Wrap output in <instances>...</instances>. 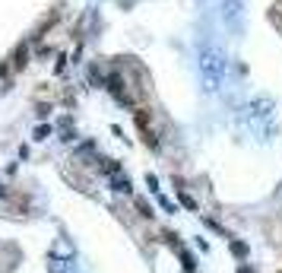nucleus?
<instances>
[{
	"label": "nucleus",
	"instance_id": "nucleus-1",
	"mask_svg": "<svg viewBox=\"0 0 282 273\" xmlns=\"http://www.w3.org/2000/svg\"><path fill=\"white\" fill-rule=\"evenodd\" d=\"M200 77H203V86L216 93L225 80V54L216 48V45H206L200 48Z\"/></svg>",
	"mask_w": 282,
	"mask_h": 273
},
{
	"label": "nucleus",
	"instance_id": "nucleus-2",
	"mask_svg": "<svg viewBox=\"0 0 282 273\" xmlns=\"http://www.w3.org/2000/svg\"><path fill=\"white\" fill-rule=\"evenodd\" d=\"M13 67H26V48H20V51H16V61H13Z\"/></svg>",
	"mask_w": 282,
	"mask_h": 273
},
{
	"label": "nucleus",
	"instance_id": "nucleus-3",
	"mask_svg": "<svg viewBox=\"0 0 282 273\" xmlns=\"http://www.w3.org/2000/svg\"><path fill=\"white\" fill-rule=\"evenodd\" d=\"M48 137H51V127H45V124H42L39 131H35V140H48Z\"/></svg>",
	"mask_w": 282,
	"mask_h": 273
},
{
	"label": "nucleus",
	"instance_id": "nucleus-4",
	"mask_svg": "<svg viewBox=\"0 0 282 273\" xmlns=\"http://www.w3.org/2000/svg\"><path fill=\"white\" fill-rule=\"evenodd\" d=\"M115 185H118V191H124V194L130 191V181H127V178H118V181H115Z\"/></svg>",
	"mask_w": 282,
	"mask_h": 273
},
{
	"label": "nucleus",
	"instance_id": "nucleus-5",
	"mask_svg": "<svg viewBox=\"0 0 282 273\" xmlns=\"http://www.w3.org/2000/svg\"><path fill=\"white\" fill-rule=\"evenodd\" d=\"M137 207L143 210V216H153V210H149V207H146V200H137Z\"/></svg>",
	"mask_w": 282,
	"mask_h": 273
}]
</instances>
